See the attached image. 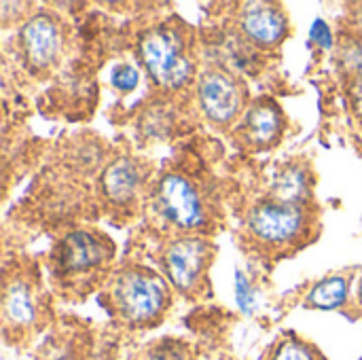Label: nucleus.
<instances>
[{
  "label": "nucleus",
  "instance_id": "f257e3e1",
  "mask_svg": "<svg viewBox=\"0 0 362 360\" xmlns=\"http://www.w3.org/2000/svg\"><path fill=\"white\" fill-rule=\"evenodd\" d=\"M115 314L129 327L146 329L161 320L168 306V293L159 278L144 269H125L112 286Z\"/></svg>",
  "mask_w": 362,
  "mask_h": 360
},
{
  "label": "nucleus",
  "instance_id": "f03ea898",
  "mask_svg": "<svg viewBox=\"0 0 362 360\" xmlns=\"http://www.w3.org/2000/svg\"><path fill=\"white\" fill-rule=\"evenodd\" d=\"M140 53L148 74L157 85L176 89L182 87L193 74V64L187 59L182 42L172 30L157 28L148 32L140 42Z\"/></svg>",
  "mask_w": 362,
  "mask_h": 360
},
{
  "label": "nucleus",
  "instance_id": "7ed1b4c3",
  "mask_svg": "<svg viewBox=\"0 0 362 360\" xmlns=\"http://www.w3.org/2000/svg\"><path fill=\"white\" fill-rule=\"evenodd\" d=\"M2 323H4V339L11 346H23L42 329L40 323V299L36 286L30 280L15 278L6 282L2 297Z\"/></svg>",
  "mask_w": 362,
  "mask_h": 360
},
{
  "label": "nucleus",
  "instance_id": "20e7f679",
  "mask_svg": "<svg viewBox=\"0 0 362 360\" xmlns=\"http://www.w3.org/2000/svg\"><path fill=\"white\" fill-rule=\"evenodd\" d=\"M112 257V244L93 231H72L57 246L55 265L66 278H83L95 274Z\"/></svg>",
  "mask_w": 362,
  "mask_h": 360
},
{
  "label": "nucleus",
  "instance_id": "39448f33",
  "mask_svg": "<svg viewBox=\"0 0 362 360\" xmlns=\"http://www.w3.org/2000/svg\"><path fill=\"white\" fill-rule=\"evenodd\" d=\"M159 212L178 229H199L206 225V208L195 187L178 174L161 178L157 189Z\"/></svg>",
  "mask_w": 362,
  "mask_h": 360
},
{
  "label": "nucleus",
  "instance_id": "423d86ee",
  "mask_svg": "<svg viewBox=\"0 0 362 360\" xmlns=\"http://www.w3.org/2000/svg\"><path fill=\"white\" fill-rule=\"evenodd\" d=\"M303 214L305 212L293 204L265 202L248 216V229L265 244H286L301 236L305 223Z\"/></svg>",
  "mask_w": 362,
  "mask_h": 360
},
{
  "label": "nucleus",
  "instance_id": "0eeeda50",
  "mask_svg": "<svg viewBox=\"0 0 362 360\" xmlns=\"http://www.w3.org/2000/svg\"><path fill=\"white\" fill-rule=\"evenodd\" d=\"M210 246L204 240L185 238L174 242L165 252V269L172 280V284L180 291H193L208 263H210Z\"/></svg>",
  "mask_w": 362,
  "mask_h": 360
},
{
  "label": "nucleus",
  "instance_id": "6e6552de",
  "mask_svg": "<svg viewBox=\"0 0 362 360\" xmlns=\"http://www.w3.org/2000/svg\"><path fill=\"white\" fill-rule=\"evenodd\" d=\"M199 104L208 119L214 123H227L231 121L238 110L242 108V91L240 85L233 81V76L212 70L206 72L199 79Z\"/></svg>",
  "mask_w": 362,
  "mask_h": 360
},
{
  "label": "nucleus",
  "instance_id": "1a4fd4ad",
  "mask_svg": "<svg viewBox=\"0 0 362 360\" xmlns=\"http://www.w3.org/2000/svg\"><path fill=\"white\" fill-rule=\"evenodd\" d=\"M62 47V34L57 23L47 15L40 13L32 17L21 30V49L30 66L47 68L57 59Z\"/></svg>",
  "mask_w": 362,
  "mask_h": 360
},
{
  "label": "nucleus",
  "instance_id": "9d476101",
  "mask_svg": "<svg viewBox=\"0 0 362 360\" xmlns=\"http://www.w3.org/2000/svg\"><path fill=\"white\" fill-rule=\"evenodd\" d=\"M242 30L252 42L261 47H272L282 40L286 32V19L276 6L250 4L248 11H244L242 15Z\"/></svg>",
  "mask_w": 362,
  "mask_h": 360
},
{
  "label": "nucleus",
  "instance_id": "9b49d317",
  "mask_svg": "<svg viewBox=\"0 0 362 360\" xmlns=\"http://www.w3.org/2000/svg\"><path fill=\"white\" fill-rule=\"evenodd\" d=\"M140 182H142V174L138 163H134L132 159H119L104 170L100 187L108 202L123 206L136 197Z\"/></svg>",
  "mask_w": 362,
  "mask_h": 360
},
{
  "label": "nucleus",
  "instance_id": "f8f14e48",
  "mask_svg": "<svg viewBox=\"0 0 362 360\" xmlns=\"http://www.w3.org/2000/svg\"><path fill=\"white\" fill-rule=\"evenodd\" d=\"M246 129L252 142L267 144L272 142L280 132V115L272 104H259L255 106L246 117Z\"/></svg>",
  "mask_w": 362,
  "mask_h": 360
},
{
  "label": "nucleus",
  "instance_id": "ddd939ff",
  "mask_svg": "<svg viewBox=\"0 0 362 360\" xmlns=\"http://www.w3.org/2000/svg\"><path fill=\"white\" fill-rule=\"evenodd\" d=\"M263 360H325L320 359V354L303 339H299L297 335H282L280 339H276V344L267 350V354Z\"/></svg>",
  "mask_w": 362,
  "mask_h": 360
},
{
  "label": "nucleus",
  "instance_id": "4468645a",
  "mask_svg": "<svg viewBox=\"0 0 362 360\" xmlns=\"http://www.w3.org/2000/svg\"><path fill=\"white\" fill-rule=\"evenodd\" d=\"M346 297H348V282L335 276L314 286V291L308 297V306L320 310H335L346 301Z\"/></svg>",
  "mask_w": 362,
  "mask_h": 360
},
{
  "label": "nucleus",
  "instance_id": "2eb2a0df",
  "mask_svg": "<svg viewBox=\"0 0 362 360\" xmlns=\"http://www.w3.org/2000/svg\"><path fill=\"white\" fill-rule=\"evenodd\" d=\"M89 339H81L78 344L74 337L70 339H47L40 348L38 360H89Z\"/></svg>",
  "mask_w": 362,
  "mask_h": 360
},
{
  "label": "nucleus",
  "instance_id": "dca6fc26",
  "mask_svg": "<svg viewBox=\"0 0 362 360\" xmlns=\"http://www.w3.org/2000/svg\"><path fill=\"white\" fill-rule=\"evenodd\" d=\"M134 360H193V352L187 342L180 339H159L144 346Z\"/></svg>",
  "mask_w": 362,
  "mask_h": 360
},
{
  "label": "nucleus",
  "instance_id": "f3484780",
  "mask_svg": "<svg viewBox=\"0 0 362 360\" xmlns=\"http://www.w3.org/2000/svg\"><path fill=\"white\" fill-rule=\"evenodd\" d=\"M274 193H276V202L297 206V199H301V195L305 193V174L297 168L286 170L282 176H278L274 185Z\"/></svg>",
  "mask_w": 362,
  "mask_h": 360
},
{
  "label": "nucleus",
  "instance_id": "a211bd4d",
  "mask_svg": "<svg viewBox=\"0 0 362 360\" xmlns=\"http://www.w3.org/2000/svg\"><path fill=\"white\" fill-rule=\"evenodd\" d=\"M235 297H238V306L244 312H250L255 308V293L242 272L235 274Z\"/></svg>",
  "mask_w": 362,
  "mask_h": 360
},
{
  "label": "nucleus",
  "instance_id": "6ab92c4d",
  "mask_svg": "<svg viewBox=\"0 0 362 360\" xmlns=\"http://www.w3.org/2000/svg\"><path fill=\"white\" fill-rule=\"evenodd\" d=\"M112 83L121 91H132L138 85V70L134 66H129V64H123V66H119L115 70Z\"/></svg>",
  "mask_w": 362,
  "mask_h": 360
},
{
  "label": "nucleus",
  "instance_id": "aec40b11",
  "mask_svg": "<svg viewBox=\"0 0 362 360\" xmlns=\"http://www.w3.org/2000/svg\"><path fill=\"white\" fill-rule=\"evenodd\" d=\"M310 34H312V38L320 45V47H331L333 45V34H331V30H329V25L325 23V21H316L314 25H312V30H310Z\"/></svg>",
  "mask_w": 362,
  "mask_h": 360
},
{
  "label": "nucleus",
  "instance_id": "412c9836",
  "mask_svg": "<svg viewBox=\"0 0 362 360\" xmlns=\"http://www.w3.org/2000/svg\"><path fill=\"white\" fill-rule=\"evenodd\" d=\"M356 108L362 112V83H361V87L356 89Z\"/></svg>",
  "mask_w": 362,
  "mask_h": 360
},
{
  "label": "nucleus",
  "instance_id": "4be33fe9",
  "mask_svg": "<svg viewBox=\"0 0 362 360\" xmlns=\"http://www.w3.org/2000/svg\"><path fill=\"white\" fill-rule=\"evenodd\" d=\"M358 297H361V303H362V286H361V293H358Z\"/></svg>",
  "mask_w": 362,
  "mask_h": 360
},
{
  "label": "nucleus",
  "instance_id": "5701e85b",
  "mask_svg": "<svg viewBox=\"0 0 362 360\" xmlns=\"http://www.w3.org/2000/svg\"><path fill=\"white\" fill-rule=\"evenodd\" d=\"M361 360H362V359H361Z\"/></svg>",
  "mask_w": 362,
  "mask_h": 360
}]
</instances>
